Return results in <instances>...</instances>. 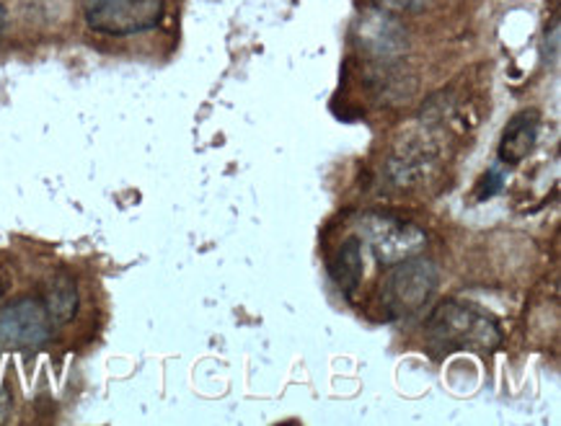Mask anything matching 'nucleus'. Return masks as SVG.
Here are the masks:
<instances>
[{
	"instance_id": "1",
	"label": "nucleus",
	"mask_w": 561,
	"mask_h": 426,
	"mask_svg": "<svg viewBox=\"0 0 561 426\" xmlns=\"http://www.w3.org/2000/svg\"><path fill=\"white\" fill-rule=\"evenodd\" d=\"M430 342L445 352H489L502 342L497 323L463 302H443L430 318Z\"/></svg>"
},
{
	"instance_id": "2",
	"label": "nucleus",
	"mask_w": 561,
	"mask_h": 426,
	"mask_svg": "<svg viewBox=\"0 0 561 426\" xmlns=\"http://www.w3.org/2000/svg\"><path fill=\"white\" fill-rule=\"evenodd\" d=\"M435 287L437 266L433 262L420 256L404 258V262L393 264V269L388 272L383 285H380V308L391 321L409 318L422 306H427Z\"/></svg>"
},
{
	"instance_id": "3",
	"label": "nucleus",
	"mask_w": 561,
	"mask_h": 426,
	"mask_svg": "<svg viewBox=\"0 0 561 426\" xmlns=\"http://www.w3.org/2000/svg\"><path fill=\"white\" fill-rule=\"evenodd\" d=\"M357 228L363 233V241L370 245L373 256L383 266H393L404 262V258L420 256L424 245H427V235H424L420 226L388 212H365L357 220Z\"/></svg>"
},
{
	"instance_id": "4",
	"label": "nucleus",
	"mask_w": 561,
	"mask_h": 426,
	"mask_svg": "<svg viewBox=\"0 0 561 426\" xmlns=\"http://www.w3.org/2000/svg\"><path fill=\"white\" fill-rule=\"evenodd\" d=\"M163 0H85V24L106 37H133L163 21Z\"/></svg>"
},
{
	"instance_id": "5",
	"label": "nucleus",
	"mask_w": 561,
	"mask_h": 426,
	"mask_svg": "<svg viewBox=\"0 0 561 426\" xmlns=\"http://www.w3.org/2000/svg\"><path fill=\"white\" fill-rule=\"evenodd\" d=\"M53 318L45 302L21 298L0 308V344L11 349H39L53 338Z\"/></svg>"
},
{
	"instance_id": "6",
	"label": "nucleus",
	"mask_w": 561,
	"mask_h": 426,
	"mask_svg": "<svg viewBox=\"0 0 561 426\" xmlns=\"http://www.w3.org/2000/svg\"><path fill=\"white\" fill-rule=\"evenodd\" d=\"M357 45L376 60H396L404 57L409 49V39L404 26L396 21L391 13H368L357 24Z\"/></svg>"
},
{
	"instance_id": "7",
	"label": "nucleus",
	"mask_w": 561,
	"mask_h": 426,
	"mask_svg": "<svg viewBox=\"0 0 561 426\" xmlns=\"http://www.w3.org/2000/svg\"><path fill=\"white\" fill-rule=\"evenodd\" d=\"M538 140V114L536 112H523L510 122L502 133V142H500V161L502 163H520L534 153Z\"/></svg>"
},
{
	"instance_id": "8",
	"label": "nucleus",
	"mask_w": 561,
	"mask_h": 426,
	"mask_svg": "<svg viewBox=\"0 0 561 426\" xmlns=\"http://www.w3.org/2000/svg\"><path fill=\"white\" fill-rule=\"evenodd\" d=\"M329 272H332V279L334 285L340 287V292L344 298H352L355 290L359 287V281H363V274H365V266H363V243L357 241V238H352L342 245L340 251H336L332 266H329Z\"/></svg>"
},
{
	"instance_id": "9",
	"label": "nucleus",
	"mask_w": 561,
	"mask_h": 426,
	"mask_svg": "<svg viewBox=\"0 0 561 426\" xmlns=\"http://www.w3.org/2000/svg\"><path fill=\"white\" fill-rule=\"evenodd\" d=\"M45 308L55 326L70 323L78 313V287L68 274H57V277L47 285Z\"/></svg>"
},
{
	"instance_id": "10",
	"label": "nucleus",
	"mask_w": 561,
	"mask_h": 426,
	"mask_svg": "<svg viewBox=\"0 0 561 426\" xmlns=\"http://www.w3.org/2000/svg\"><path fill=\"white\" fill-rule=\"evenodd\" d=\"M378 5V11L391 13V16H399V13H409V11H420L424 5V0H373Z\"/></svg>"
},
{
	"instance_id": "11",
	"label": "nucleus",
	"mask_w": 561,
	"mask_h": 426,
	"mask_svg": "<svg viewBox=\"0 0 561 426\" xmlns=\"http://www.w3.org/2000/svg\"><path fill=\"white\" fill-rule=\"evenodd\" d=\"M543 55H546V62H557L559 57V19L551 24V32H546V39H543Z\"/></svg>"
},
{
	"instance_id": "12",
	"label": "nucleus",
	"mask_w": 561,
	"mask_h": 426,
	"mask_svg": "<svg viewBox=\"0 0 561 426\" xmlns=\"http://www.w3.org/2000/svg\"><path fill=\"white\" fill-rule=\"evenodd\" d=\"M3 26H5V9L3 3H0V32H3Z\"/></svg>"
},
{
	"instance_id": "13",
	"label": "nucleus",
	"mask_w": 561,
	"mask_h": 426,
	"mask_svg": "<svg viewBox=\"0 0 561 426\" xmlns=\"http://www.w3.org/2000/svg\"><path fill=\"white\" fill-rule=\"evenodd\" d=\"M0 422H3V414H0Z\"/></svg>"
}]
</instances>
